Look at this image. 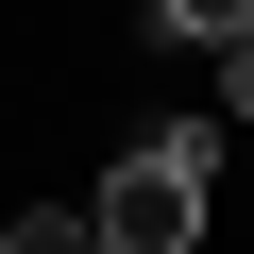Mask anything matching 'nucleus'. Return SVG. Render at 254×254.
I'll use <instances>...</instances> for the list:
<instances>
[{
    "label": "nucleus",
    "mask_w": 254,
    "mask_h": 254,
    "mask_svg": "<svg viewBox=\"0 0 254 254\" xmlns=\"http://www.w3.org/2000/svg\"><path fill=\"white\" fill-rule=\"evenodd\" d=\"M220 119H254V34H220Z\"/></svg>",
    "instance_id": "4"
},
{
    "label": "nucleus",
    "mask_w": 254,
    "mask_h": 254,
    "mask_svg": "<svg viewBox=\"0 0 254 254\" xmlns=\"http://www.w3.org/2000/svg\"><path fill=\"white\" fill-rule=\"evenodd\" d=\"M203 170H220V119H153L136 153L102 170V254H203Z\"/></svg>",
    "instance_id": "1"
},
{
    "label": "nucleus",
    "mask_w": 254,
    "mask_h": 254,
    "mask_svg": "<svg viewBox=\"0 0 254 254\" xmlns=\"http://www.w3.org/2000/svg\"><path fill=\"white\" fill-rule=\"evenodd\" d=\"M0 254H102V220L85 203H34V220H0Z\"/></svg>",
    "instance_id": "3"
},
{
    "label": "nucleus",
    "mask_w": 254,
    "mask_h": 254,
    "mask_svg": "<svg viewBox=\"0 0 254 254\" xmlns=\"http://www.w3.org/2000/svg\"><path fill=\"white\" fill-rule=\"evenodd\" d=\"M136 34H170V51H220V34H254V0H153Z\"/></svg>",
    "instance_id": "2"
}]
</instances>
